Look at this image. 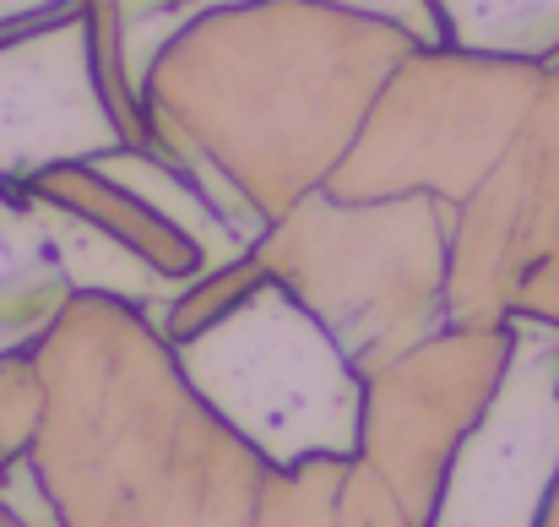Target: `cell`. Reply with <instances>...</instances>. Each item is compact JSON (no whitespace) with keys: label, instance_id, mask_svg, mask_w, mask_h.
<instances>
[{"label":"cell","instance_id":"cell-15","mask_svg":"<svg viewBox=\"0 0 559 527\" xmlns=\"http://www.w3.org/2000/svg\"><path fill=\"white\" fill-rule=\"evenodd\" d=\"M337 527H413L407 512L391 501V490L374 479L365 462H354L348 484H343V512H337Z\"/></svg>","mask_w":559,"mask_h":527},{"label":"cell","instance_id":"cell-5","mask_svg":"<svg viewBox=\"0 0 559 527\" xmlns=\"http://www.w3.org/2000/svg\"><path fill=\"white\" fill-rule=\"evenodd\" d=\"M549 60H500L473 49H413L380 87L370 120L321 190L343 201L440 196L462 207L544 93Z\"/></svg>","mask_w":559,"mask_h":527},{"label":"cell","instance_id":"cell-2","mask_svg":"<svg viewBox=\"0 0 559 527\" xmlns=\"http://www.w3.org/2000/svg\"><path fill=\"white\" fill-rule=\"evenodd\" d=\"M418 44L343 0H245L164 44L142 82L158 159L255 245L359 142Z\"/></svg>","mask_w":559,"mask_h":527},{"label":"cell","instance_id":"cell-16","mask_svg":"<svg viewBox=\"0 0 559 527\" xmlns=\"http://www.w3.org/2000/svg\"><path fill=\"white\" fill-rule=\"evenodd\" d=\"M343 5L365 11V16L385 22V27H396L418 49H440L445 44V22H440V5L435 0H343Z\"/></svg>","mask_w":559,"mask_h":527},{"label":"cell","instance_id":"cell-6","mask_svg":"<svg viewBox=\"0 0 559 527\" xmlns=\"http://www.w3.org/2000/svg\"><path fill=\"white\" fill-rule=\"evenodd\" d=\"M511 364V316L500 327H445L365 380L359 462L391 490L407 523L424 527L445 468L484 419Z\"/></svg>","mask_w":559,"mask_h":527},{"label":"cell","instance_id":"cell-9","mask_svg":"<svg viewBox=\"0 0 559 527\" xmlns=\"http://www.w3.org/2000/svg\"><path fill=\"white\" fill-rule=\"evenodd\" d=\"M559 239V60L506 159L456 207L451 327H500L522 278Z\"/></svg>","mask_w":559,"mask_h":527},{"label":"cell","instance_id":"cell-13","mask_svg":"<svg viewBox=\"0 0 559 527\" xmlns=\"http://www.w3.org/2000/svg\"><path fill=\"white\" fill-rule=\"evenodd\" d=\"M223 5H245V0H115L120 16V55H126V77L142 93L153 60L164 55V44L175 33H186L190 22L223 11Z\"/></svg>","mask_w":559,"mask_h":527},{"label":"cell","instance_id":"cell-17","mask_svg":"<svg viewBox=\"0 0 559 527\" xmlns=\"http://www.w3.org/2000/svg\"><path fill=\"white\" fill-rule=\"evenodd\" d=\"M511 311H522V316H538V321H549L559 327V239L533 261V272L522 278V289H516V305Z\"/></svg>","mask_w":559,"mask_h":527},{"label":"cell","instance_id":"cell-14","mask_svg":"<svg viewBox=\"0 0 559 527\" xmlns=\"http://www.w3.org/2000/svg\"><path fill=\"white\" fill-rule=\"evenodd\" d=\"M38 424H44L38 353H5L0 359V468L33 452Z\"/></svg>","mask_w":559,"mask_h":527},{"label":"cell","instance_id":"cell-10","mask_svg":"<svg viewBox=\"0 0 559 527\" xmlns=\"http://www.w3.org/2000/svg\"><path fill=\"white\" fill-rule=\"evenodd\" d=\"M71 300L76 283L60 261L44 196L0 179V359L38 349Z\"/></svg>","mask_w":559,"mask_h":527},{"label":"cell","instance_id":"cell-1","mask_svg":"<svg viewBox=\"0 0 559 527\" xmlns=\"http://www.w3.org/2000/svg\"><path fill=\"white\" fill-rule=\"evenodd\" d=\"M33 353V462L66 527H337L354 462H266L190 391L147 311L76 294Z\"/></svg>","mask_w":559,"mask_h":527},{"label":"cell","instance_id":"cell-11","mask_svg":"<svg viewBox=\"0 0 559 527\" xmlns=\"http://www.w3.org/2000/svg\"><path fill=\"white\" fill-rule=\"evenodd\" d=\"M44 201L87 218L93 229H104L115 245H126L131 256H142L153 272L175 278V283H195L201 272H212L206 250L190 239L180 223H169L153 201H142L131 185L109 175L98 159L87 164H60V169H44L38 179H27Z\"/></svg>","mask_w":559,"mask_h":527},{"label":"cell","instance_id":"cell-12","mask_svg":"<svg viewBox=\"0 0 559 527\" xmlns=\"http://www.w3.org/2000/svg\"><path fill=\"white\" fill-rule=\"evenodd\" d=\"M451 49L559 60V0H435Z\"/></svg>","mask_w":559,"mask_h":527},{"label":"cell","instance_id":"cell-7","mask_svg":"<svg viewBox=\"0 0 559 527\" xmlns=\"http://www.w3.org/2000/svg\"><path fill=\"white\" fill-rule=\"evenodd\" d=\"M559 484V327L511 311V364L424 527H544Z\"/></svg>","mask_w":559,"mask_h":527},{"label":"cell","instance_id":"cell-4","mask_svg":"<svg viewBox=\"0 0 559 527\" xmlns=\"http://www.w3.org/2000/svg\"><path fill=\"white\" fill-rule=\"evenodd\" d=\"M169 349L190 391L266 462H359L365 375L266 267L223 316Z\"/></svg>","mask_w":559,"mask_h":527},{"label":"cell","instance_id":"cell-18","mask_svg":"<svg viewBox=\"0 0 559 527\" xmlns=\"http://www.w3.org/2000/svg\"><path fill=\"white\" fill-rule=\"evenodd\" d=\"M60 5H71V0H0V33L22 27V22H38V16H49Z\"/></svg>","mask_w":559,"mask_h":527},{"label":"cell","instance_id":"cell-8","mask_svg":"<svg viewBox=\"0 0 559 527\" xmlns=\"http://www.w3.org/2000/svg\"><path fill=\"white\" fill-rule=\"evenodd\" d=\"M126 131L98 77L87 0L0 33V179L120 153Z\"/></svg>","mask_w":559,"mask_h":527},{"label":"cell","instance_id":"cell-3","mask_svg":"<svg viewBox=\"0 0 559 527\" xmlns=\"http://www.w3.org/2000/svg\"><path fill=\"white\" fill-rule=\"evenodd\" d=\"M451 234L456 207L440 196L343 201L316 190L266 223L255 261L316 311L370 380L451 327Z\"/></svg>","mask_w":559,"mask_h":527}]
</instances>
